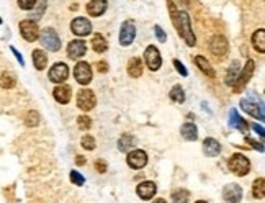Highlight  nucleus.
<instances>
[{
	"label": "nucleus",
	"instance_id": "obj_1",
	"mask_svg": "<svg viewBox=\"0 0 265 203\" xmlns=\"http://www.w3.org/2000/svg\"><path fill=\"white\" fill-rule=\"evenodd\" d=\"M169 7L172 8V3H169ZM172 20H174V25H175V30L179 31V35L183 38V41L187 43L188 46H195L197 40H195V35L192 31V22H190V17L187 12L183 10H179L175 12L172 8Z\"/></svg>",
	"mask_w": 265,
	"mask_h": 203
},
{
	"label": "nucleus",
	"instance_id": "obj_2",
	"mask_svg": "<svg viewBox=\"0 0 265 203\" xmlns=\"http://www.w3.org/2000/svg\"><path fill=\"white\" fill-rule=\"evenodd\" d=\"M229 169L234 176L244 177V176H247L250 171V160L243 154H234L229 159Z\"/></svg>",
	"mask_w": 265,
	"mask_h": 203
},
{
	"label": "nucleus",
	"instance_id": "obj_3",
	"mask_svg": "<svg viewBox=\"0 0 265 203\" xmlns=\"http://www.w3.org/2000/svg\"><path fill=\"white\" fill-rule=\"evenodd\" d=\"M38 40L41 41V45H43L44 48H48L49 51L61 49V38H59V35L53 28H44V30L40 33Z\"/></svg>",
	"mask_w": 265,
	"mask_h": 203
},
{
	"label": "nucleus",
	"instance_id": "obj_4",
	"mask_svg": "<svg viewBox=\"0 0 265 203\" xmlns=\"http://www.w3.org/2000/svg\"><path fill=\"white\" fill-rule=\"evenodd\" d=\"M254 69H255V64H254V61L252 59H249L247 63L244 64V69H243V72H241L238 75V80H236V84L232 87H234V92H243V89L247 86V82L250 80V77H252V74H254Z\"/></svg>",
	"mask_w": 265,
	"mask_h": 203
},
{
	"label": "nucleus",
	"instance_id": "obj_5",
	"mask_svg": "<svg viewBox=\"0 0 265 203\" xmlns=\"http://www.w3.org/2000/svg\"><path fill=\"white\" fill-rule=\"evenodd\" d=\"M97 103V98H95V93L88 89H82L81 92L77 93V107L81 108L83 112H88L95 107Z\"/></svg>",
	"mask_w": 265,
	"mask_h": 203
},
{
	"label": "nucleus",
	"instance_id": "obj_6",
	"mask_svg": "<svg viewBox=\"0 0 265 203\" xmlns=\"http://www.w3.org/2000/svg\"><path fill=\"white\" fill-rule=\"evenodd\" d=\"M144 61H146L147 68L151 70H159L161 64H162L159 49H157L156 46H147L146 51H144Z\"/></svg>",
	"mask_w": 265,
	"mask_h": 203
},
{
	"label": "nucleus",
	"instance_id": "obj_7",
	"mask_svg": "<svg viewBox=\"0 0 265 203\" xmlns=\"http://www.w3.org/2000/svg\"><path fill=\"white\" fill-rule=\"evenodd\" d=\"M69 77V68L67 64L64 63H56L53 68L49 69V80L54 84H59L61 86V82H64Z\"/></svg>",
	"mask_w": 265,
	"mask_h": 203
},
{
	"label": "nucleus",
	"instance_id": "obj_8",
	"mask_svg": "<svg viewBox=\"0 0 265 203\" xmlns=\"http://www.w3.org/2000/svg\"><path fill=\"white\" fill-rule=\"evenodd\" d=\"M20 33L26 41H36L40 36L38 25L33 20H23L20 23Z\"/></svg>",
	"mask_w": 265,
	"mask_h": 203
},
{
	"label": "nucleus",
	"instance_id": "obj_9",
	"mask_svg": "<svg viewBox=\"0 0 265 203\" xmlns=\"http://www.w3.org/2000/svg\"><path fill=\"white\" fill-rule=\"evenodd\" d=\"M74 77L81 86H87L92 80V68L90 64L87 63H79L76 68H74Z\"/></svg>",
	"mask_w": 265,
	"mask_h": 203
},
{
	"label": "nucleus",
	"instance_id": "obj_10",
	"mask_svg": "<svg viewBox=\"0 0 265 203\" xmlns=\"http://www.w3.org/2000/svg\"><path fill=\"white\" fill-rule=\"evenodd\" d=\"M136 38V28H134L133 22H124L122 30H120V45L129 46Z\"/></svg>",
	"mask_w": 265,
	"mask_h": 203
},
{
	"label": "nucleus",
	"instance_id": "obj_11",
	"mask_svg": "<svg viewBox=\"0 0 265 203\" xmlns=\"http://www.w3.org/2000/svg\"><path fill=\"white\" fill-rule=\"evenodd\" d=\"M71 30L74 35H77V36H87V35H90V31H92V23L83 17L74 18L71 23Z\"/></svg>",
	"mask_w": 265,
	"mask_h": 203
},
{
	"label": "nucleus",
	"instance_id": "obj_12",
	"mask_svg": "<svg viewBox=\"0 0 265 203\" xmlns=\"http://www.w3.org/2000/svg\"><path fill=\"white\" fill-rule=\"evenodd\" d=\"M147 164V154L141 149H134L128 154V166L131 169H143Z\"/></svg>",
	"mask_w": 265,
	"mask_h": 203
},
{
	"label": "nucleus",
	"instance_id": "obj_13",
	"mask_svg": "<svg viewBox=\"0 0 265 203\" xmlns=\"http://www.w3.org/2000/svg\"><path fill=\"white\" fill-rule=\"evenodd\" d=\"M223 198H224L226 203H239L241 198H243V188L238 183H229L223 190Z\"/></svg>",
	"mask_w": 265,
	"mask_h": 203
},
{
	"label": "nucleus",
	"instance_id": "obj_14",
	"mask_svg": "<svg viewBox=\"0 0 265 203\" xmlns=\"http://www.w3.org/2000/svg\"><path fill=\"white\" fill-rule=\"evenodd\" d=\"M241 108H243L245 113L252 115L254 118L264 120V107H262V103H259V105H257V102L250 100V98H245V100L241 102Z\"/></svg>",
	"mask_w": 265,
	"mask_h": 203
},
{
	"label": "nucleus",
	"instance_id": "obj_15",
	"mask_svg": "<svg viewBox=\"0 0 265 203\" xmlns=\"http://www.w3.org/2000/svg\"><path fill=\"white\" fill-rule=\"evenodd\" d=\"M210 51L216 58H223L227 53V40L224 36H213L211 43H210Z\"/></svg>",
	"mask_w": 265,
	"mask_h": 203
},
{
	"label": "nucleus",
	"instance_id": "obj_16",
	"mask_svg": "<svg viewBox=\"0 0 265 203\" xmlns=\"http://www.w3.org/2000/svg\"><path fill=\"white\" fill-rule=\"evenodd\" d=\"M85 51H87V46H85V43H83L82 40H74L67 46V56L71 59L82 58V56L85 54Z\"/></svg>",
	"mask_w": 265,
	"mask_h": 203
},
{
	"label": "nucleus",
	"instance_id": "obj_17",
	"mask_svg": "<svg viewBox=\"0 0 265 203\" xmlns=\"http://www.w3.org/2000/svg\"><path fill=\"white\" fill-rule=\"evenodd\" d=\"M156 192H157L156 183L149 182V180L139 183L138 188H136V193L139 195V198H143V200H151V198L156 195Z\"/></svg>",
	"mask_w": 265,
	"mask_h": 203
},
{
	"label": "nucleus",
	"instance_id": "obj_18",
	"mask_svg": "<svg viewBox=\"0 0 265 203\" xmlns=\"http://www.w3.org/2000/svg\"><path fill=\"white\" fill-rule=\"evenodd\" d=\"M106 5L108 3L105 0H90V2H87V12L90 17H100L106 10Z\"/></svg>",
	"mask_w": 265,
	"mask_h": 203
},
{
	"label": "nucleus",
	"instance_id": "obj_19",
	"mask_svg": "<svg viewBox=\"0 0 265 203\" xmlns=\"http://www.w3.org/2000/svg\"><path fill=\"white\" fill-rule=\"evenodd\" d=\"M53 95H54L56 100L64 105V103H67L69 100H71L72 90H71V87H69V86H58L53 90Z\"/></svg>",
	"mask_w": 265,
	"mask_h": 203
},
{
	"label": "nucleus",
	"instance_id": "obj_20",
	"mask_svg": "<svg viewBox=\"0 0 265 203\" xmlns=\"http://www.w3.org/2000/svg\"><path fill=\"white\" fill-rule=\"evenodd\" d=\"M203 151L206 156H210V158H215V156L220 154L221 151V144L218 143L215 138H206L203 141Z\"/></svg>",
	"mask_w": 265,
	"mask_h": 203
},
{
	"label": "nucleus",
	"instance_id": "obj_21",
	"mask_svg": "<svg viewBox=\"0 0 265 203\" xmlns=\"http://www.w3.org/2000/svg\"><path fill=\"white\" fill-rule=\"evenodd\" d=\"M229 126H231V128H238L239 131H243V133H245V131H247V128H249V125L244 121V118H243V116H239V115H238V112H234V110L231 112Z\"/></svg>",
	"mask_w": 265,
	"mask_h": 203
},
{
	"label": "nucleus",
	"instance_id": "obj_22",
	"mask_svg": "<svg viewBox=\"0 0 265 203\" xmlns=\"http://www.w3.org/2000/svg\"><path fill=\"white\" fill-rule=\"evenodd\" d=\"M252 46L259 53H265V30L260 28L252 35Z\"/></svg>",
	"mask_w": 265,
	"mask_h": 203
},
{
	"label": "nucleus",
	"instance_id": "obj_23",
	"mask_svg": "<svg viewBox=\"0 0 265 203\" xmlns=\"http://www.w3.org/2000/svg\"><path fill=\"white\" fill-rule=\"evenodd\" d=\"M134 144H136V139H134V136L123 135L122 138H120V141H118V149L122 151V153H131V149L134 148Z\"/></svg>",
	"mask_w": 265,
	"mask_h": 203
},
{
	"label": "nucleus",
	"instance_id": "obj_24",
	"mask_svg": "<svg viewBox=\"0 0 265 203\" xmlns=\"http://www.w3.org/2000/svg\"><path fill=\"white\" fill-rule=\"evenodd\" d=\"M128 74L131 77H139L143 74V61L139 58H131L128 61Z\"/></svg>",
	"mask_w": 265,
	"mask_h": 203
},
{
	"label": "nucleus",
	"instance_id": "obj_25",
	"mask_svg": "<svg viewBox=\"0 0 265 203\" xmlns=\"http://www.w3.org/2000/svg\"><path fill=\"white\" fill-rule=\"evenodd\" d=\"M180 133H182V136L187 141H195V139L198 138V130H197V126H195L193 123H183L182 130H180Z\"/></svg>",
	"mask_w": 265,
	"mask_h": 203
},
{
	"label": "nucleus",
	"instance_id": "obj_26",
	"mask_svg": "<svg viewBox=\"0 0 265 203\" xmlns=\"http://www.w3.org/2000/svg\"><path fill=\"white\" fill-rule=\"evenodd\" d=\"M33 64L38 70H43L48 64V56H46L44 51L41 49H35L33 51Z\"/></svg>",
	"mask_w": 265,
	"mask_h": 203
},
{
	"label": "nucleus",
	"instance_id": "obj_27",
	"mask_svg": "<svg viewBox=\"0 0 265 203\" xmlns=\"http://www.w3.org/2000/svg\"><path fill=\"white\" fill-rule=\"evenodd\" d=\"M195 64H197L200 70H203L208 77H215V70H213V68L210 66V63H208L206 58H203V56H197V58H195Z\"/></svg>",
	"mask_w": 265,
	"mask_h": 203
},
{
	"label": "nucleus",
	"instance_id": "obj_28",
	"mask_svg": "<svg viewBox=\"0 0 265 203\" xmlns=\"http://www.w3.org/2000/svg\"><path fill=\"white\" fill-rule=\"evenodd\" d=\"M92 48H94L95 53H105L106 48H108V43H106V40L102 35H94L92 38Z\"/></svg>",
	"mask_w": 265,
	"mask_h": 203
},
{
	"label": "nucleus",
	"instance_id": "obj_29",
	"mask_svg": "<svg viewBox=\"0 0 265 203\" xmlns=\"http://www.w3.org/2000/svg\"><path fill=\"white\" fill-rule=\"evenodd\" d=\"M238 72H239V63L234 61L232 66L227 69V74H226V84L227 86H234L236 80H238Z\"/></svg>",
	"mask_w": 265,
	"mask_h": 203
},
{
	"label": "nucleus",
	"instance_id": "obj_30",
	"mask_svg": "<svg viewBox=\"0 0 265 203\" xmlns=\"http://www.w3.org/2000/svg\"><path fill=\"white\" fill-rule=\"evenodd\" d=\"M15 84H17V79L13 74L3 72L2 75H0V86H2L3 89H12V87H15Z\"/></svg>",
	"mask_w": 265,
	"mask_h": 203
},
{
	"label": "nucleus",
	"instance_id": "obj_31",
	"mask_svg": "<svg viewBox=\"0 0 265 203\" xmlns=\"http://www.w3.org/2000/svg\"><path fill=\"white\" fill-rule=\"evenodd\" d=\"M252 195L255 198H264L265 195V180L264 179H257L252 185Z\"/></svg>",
	"mask_w": 265,
	"mask_h": 203
},
{
	"label": "nucleus",
	"instance_id": "obj_32",
	"mask_svg": "<svg viewBox=\"0 0 265 203\" xmlns=\"http://www.w3.org/2000/svg\"><path fill=\"white\" fill-rule=\"evenodd\" d=\"M170 98L174 102L177 103H183L185 102V92H183V89L180 87V86H174L172 87V90H170Z\"/></svg>",
	"mask_w": 265,
	"mask_h": 203
},
{
	"label": "nucleus",
	"instance_id": "obj_33",
	"mask_svg": "<svg viewBox=\"0 0 265 203\" xmlns=\"http://www.w3.org/2000/svg\"><path fill=\"white\" fill-rule=\"evenodd\" d=\"M172 202L174 203H187L188 202V192L187 190H175L172 193Z\"/></svg>",
	"mask_w": 265,
	"mask_h": 203
},
{
	"label": "nucleus",
	"instance_id": "obj_34",
	"mask_svg": "<svg viewBox=\"0 0 265 203\" xmlns=\"http://www.w3.org/2000/svg\"><path fill=\"white\" fill-rule=\"evenodd\" d=\"M25 123L28 126H36V125L40 123V115L36 112H30L26 115V118H25Z\"/></svg>",
	"mask_w": 265,
	"mask_h": 203
},
{
	"label": "nucleus",
	"instance_id": "obj_35",
	"mask_svg": "<svg viewBox=\"0 0 265 203\" xmlns=\"http://www.w3.org/2000/svg\"><path fill=\"white\" fill-rule=\"evenodd\" d=\"M82 148L83 149H87V151H92V149H95V139L92 138V136H83L82 138Z\"/></svg>",
	"mask_w": 265,
	"mask_h": 203
},
{
	"label": "nucleus",
	"instance_id": "obj_36",
	"mask_svg": "<svg viewBox=\"0 0 265 203\" xmlns=\"http://www.w3.org/2000/svg\"><path fill=\"white\" fill-rule=\"evenodd\" d=\"M77 125H79V128H81V130H88V128H90V125H92V120L88 116L82 115V116L77 118Z\"/></svg>",
	"mask_w": 265,
	"mask_h": 203
},
{
	"label": "nucleus",
	"instance_id": "obj_37",
	"mask_svg": "<svg viewBox=\"0 0 265 203\" xmlns=\"http://www.w3.org/2000/svg\"><path fill=\"white\" fill-rule=\"evenodd\" d=\"M71 180H72V183H76V185H83V182H85V179H83V176H81L77 171H72L71 172Z\"/></svg>",
	"mask_w": 265,
	"mask_h": 203
},
{
	"label": "nucleus",
	"instance_id": "obj_38",
	"mask_svg": "<svg viewBox=\"0 0 265 203\" xmlns=\"http://www.w3.org/2000/svg\"><path fill=\"white\" fill-rule=\"evenodd\" d=\"M18 7L23 8V10H31V8L36 7V2L35 0H20V2H18Z\"/></svg>",
	"mask_w": 265,
	"mask_h": 203
},
{
	"label": "nucleus",
	"instance_id": "obj_39",
	"mask_svg": "<svg viewBox=\"0 0 265 203\" xmlns=\"http://www.w3.org/2000/svg\"><path fill=\"white\" fill-rule=\"evenodd\" d=\"M154 31H156V36H157V40H159L161 43H165L167 36H165L164 30H162V28H161L159 25H156V26H154Z\"/></svg>",
	"mask_w": 265,
	"mask_h": 203
},
{
	"label": "nucleus",
	"instance_id": "obj_40",
	"mask_svg": "<svg viewBox=\"0 0 265 203\" xmlns=\"http://www.w3.org/2000/svg\"><path fill=\"white\" fill-rule=\"evenodd\" d=\"M174 66H175V69H177V70H179V72H180V75H183V77H187L188 70L183 68V64L180 63L179 59H175V61H174Z\"/></svg>",
	"mask_w": 265,
	"mask_h": 203
},
{
	"label": "nucleus",
	"instance_id": "obj_41",
	"mask_svg": "<svg viewBox=\"0 0 265 203\" xmlns=\"http://www.w3.org/2000/svg\"><path fill=\"white\" fill-rule=\"evenodd\" d=\"M95 169L99 172H105L106 171V164L103 162V160H97V162H95Z\"/></svg>",
	"mask_w": 265,
	"mask_h": 203
},
{
	"label": "nucleus",
	"instance_id": "obj_42",
	"mask_svg": "<svg viewBox=\"0 0 265 203\" xmlns=\"http://www.w3.org/2000/svg\"><path fill=\"white\" fill-rule=\"evenodd\" d=\"M97 69H99V72H106V70H108V66H106L105 61H102V63L97 64Z\"/></svg>",
	"mask_w": 265,
	"mask_h": 203
},
{
	"label": "nucleus",
	"instance_id": "obj_43",
	"mask_svg": "<svg viewBox=\"0 0 265 203\" xmlns=\"http://www.w3.org/2000/svg\"><path fill=\"white\" fill-rule=\"evenodd\" d=\"M10 49L13 51V54H15V56H17V59H18V61H20V64L23 66V63H25V61H23V58H21V54H20V53H18V51H17L15 48H13V46H12V48H10Z\"/></svg>",
	"mask_w": 265,
	"mask_h": 203
},
{
	"label": "nucleus",
	"instance_id": "obj_44",
	"mask_svg": "<svg viewBox=\"0 0 265 203\" xmlns=\"http://www.w3.org/2000/svg\"><path fill=\"white\" fill-rule=\"evenodd\" d=\"M254 130L257 131V133H259V135L264 138V128H262V126H257V125H254Z\"/></svg>",
	"mask_w": 265,
	"mask_h": 203
},
{
	"label": "nucleus",
	"instance_id": "obj_45",
	"mask_svg": "<svg viewBox=\"0 0 265 203\" xmlns=\"http://www.w3.org/2000/svg\"><path fill=\"white\" fill-rule=\"evenodd\" d=\"M152 203H167L165 200H162V198H157V200H154Z\"/></svg>",
	"mask_w": 265,
	"mask_h": 203
},
{
	"label": "nucleus",
	"instance_id": "obj_46",
	"mask_svg": "<svg viewBox=\"0 0 265 203\" xmlns=\"http://www.w3.org/2000/svg\"><path fill=\"white\" fill-rule=\"evenodd\" d=\"M85 160H83V158H77V164H83Z\"/></svg>",
	"mask_w": 265,
	"mask_h": 203
},
{
	"label": "nucleus",
	"instance_id": "obj_47",
	"mask_svg": "<svg viewBox=\"0 0 265 203\" xmlns=\"http://www.w3.org/2000/svg\"><path fill=\"white\" fill-rule=\"evenodd\" d=\"M195 203H208V202H204V200H198V202H195Z\"/></svg>",
	"mask_w": 265,
	"mask_h": 203
},
{
	"label": "nucleus",
	"instance_id": "obj_48",
	"mask_svg": "<svg viewBox=\"0 0 265 203\" xmlns=\"http://www.w3.org/2000/svg\"><path fill=\"white\" fill-rule=\"evenodd\" d=\"M0 23H2V18H0Z\"/></svg>",
	"mask_w": 265,
	"mask_h": 203
}]
</instances>
